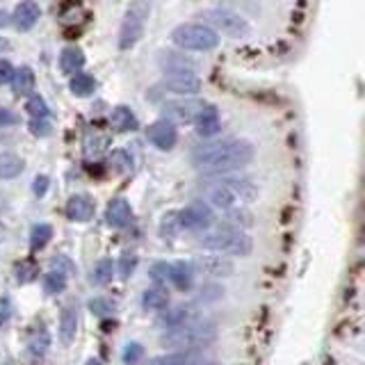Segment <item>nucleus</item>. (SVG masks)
I'll return each instance as SVG.
<instances>
[{
	"mask_svg": "<svg viewBox=\"0 0 365 365\" xmlns=\"http://www.w3.org/2000/svg\"><path fill=\"white\" fill-rule=\"evenodd\" d=\"M254 160V146L245 140H224L197 146L192 151V164L210 176L231 174Z\"/></svg>",
	"mask_w": 365,
	"mask_h": 365,
	"instance_id": "obj_1",
	"label": "nucleus"
},
{
	"mask_svg": "<svg viewBox=\"0 0 365 365\" xmlns=\"http://www.w3.org/2000/svg\"><path fill=\"white\" fill-rule=\"evenodd\" d=\"M206 199L208 206L219 210H235L245 208V206L254 203L258 199V188L252 181H238V178H224V181L206 185Z\"/></svg>",
	"mask_w": 365,
	"mask_h": 365,
	"instance_id": "obj_2",
	"label": "nucleus"
},
{
	"mask_svg": "<svg viewBox=\"0 0 365 365\" xmlns=\"http://www.w3.org/2000/svg\"><path fill=\"white\" fill-rule=\"evenodd\" d=\"M217 340V327L208 320H192L188 324L169 329L162 335L160 345L176 349V352H192V349H203Z\"/></svg>",
	"mask_w": 365,
	"mask_h": 365,
	"instance_id": "obj_3",
	"label": "nucleus"
},
{
	"mask_svg": "<svg viewBox=\"0 0 365 365\" xmlns=\"http://www.w3.org/2000/svg\"><path fill=\"white\" fill-rule=\"evenodd\" d=\"M201 247L214 254H228V256H249L254 252L252 235L235 228H217V231L206 233L201 238Z\"/></svg>",
	"mask_w": 365,
	"mask_h": 365,
	"instance_id": "obj_4",
	"label": "nucleus"
},
{
	"mask_svg": "<svg viewBox=\"0 0 365 365\" xmlns=\"http://www.w3.org/2000/svg\"><path fill=\"white\" fill-rule=\"evenodd\" d=\"M171 41L183 51L208 53L219 46V32L206 23H183L171 32Z\"/></svg>",
	"mask_w": 365,
	"mask_h": 365,
	"instance_id": "obj_5",
	"label": "nucleus"
},
{
	"mask_svg": "<svg viewBox=\"0 0 365 365\" xmlns=\"http://www.w3.org/2000/svg\"><path fill=\"white\" fill-rule=\"evenodd\" d=\"M148 19V5L144 0H135V3L128 7L124 21H121L119 27V48L121 51H128L133 48L144 34V25Z\"/></svg>",
	"mask_w": 365,
	"mask_h": 365,
	"instance_id": "obj_6",
	"label": "nucleus"
},
{
	"mask_svg": "<svg viewBox=\"0 0 365 365\" xmlns=\"http://www.w3.org/2000/svg\"><path fill=\"white\" fill-rule=\"evenodd\" d=\"M203 19L208 21L214 32L221 30L224 34H228V37H245L249 32L247 21L231 10H208V12H203Z\"/></svg>",
	"mask_w": 365,
	"mask_h": 365,
	"instance_id": "obj_7",
	"label": "nucleus"
},
{
	"mask_svg": "<svg viewBox=\"0 0 365 365\" xmlns=\"http://www.w3.org/2000/svg\"><path fill=\"white\" fill-rule=\"evenodd\" d=\"M206 101L201 98H178V101H171L162 107L164 121L169 124H195V121L201 117V112L206 110Z\"/></svg>",
	"mask_w": 365,
	"mask_h": 365,
	"instance_id": "obj_8",
	"label": "nucleus"
},
{
	"mask_svg": "<svg viewBox=\"0 0 365 365\" xmlns=\"http://www.w3.org/2000/svg\"><path fill=\"white\" fill-rule=\"evenodd\" d=\"M181 226L188 231H206L214 224V210L206 201H195L190 203L183 212H178Z\"/></svg>",
	"mask_w": 365,
	"mask_h": 365,
	"instance_id": "obj_9",
	"label": "nucleus"
},
{
	"mask_svg": "<svg viewBox=\"0 0 365 365\" xmlns=\"http://www.w3.org/2000/svg\"><path fill=\"white\" fill-rule=\"evenodd\" d=\"M190 267H192V272H197V274L212 276V278H224L228 274H233V263L221 258L219 254H214V256H197V258H192Z\"/></svg>",
	"mask_w": 365,
	"mask_h": 365,
	"instance_id": "obj_10",
	"label": "nucleus"
},
{
	"mask_svg": "<svg viewBox=\"0 0 365 365\" xmlns=\"http://www.w3.org/2000/svg\"><path fill=\"white\" fill-rule=\"evenodd\" d=\"M160 89L176 96H195L201 91V80L195 74H169L160 82Z\"/></svg>",
	"mask_w": 365,
	"mask_h": 365,
	"instance_id": "obj_11",
	"label": "nucleus"
},
{
	"mask_svg": "<svg viewBox=\"0 0 365 365\" xmlns=\"http://www.w3.org/2000/svg\"><path fill=\"white\" fill-rule=\"evenodd\" d=\"M146 137H148V142H151L153 146L160 148V151H171V148L176 146V142H178V133H176L174 124L160 119V121H155V124L148 126Z\"/></svg>",
	"mask_w": 365,
	"mask_h": 365,
	"instance_id": "obj_12",
	"label": "nucleus"
},
{
	"mask_svg": "<svg viewBox=\"0 0 365 365\" xmlns=\"http://www.w3.org/2000/svg\"><path fill=\"white\" fill-rule=\"evenodd\" d=\"M39 19H41V7L34 3V0H21L16 5V10H14V14L10 16V21L21 32L32 30Z\"/></svg>",
	"mask_w": 365,
	"mask_h": 365,
	"instance_id": "obj_13",
	"label": "nucleus"
},
{
	"mask_svg": "<svg viewBox=\"0 0 365 365\" xmlns=\"http://www.w3.org/2000/svg\"><path fill=\"white\" fill-rule=\"evenodd\" d=\"M67 214L74 221H89L94 217V201L85 195H74L67 201Z\"/></svg>",
	"mask_w": 365,
	"mask_h": 365,
	"instance_id": "obj_14",
	"label": "nucleus"
},
{
	"mask_svg": "<svg viewBox=\"0 0 365 365\" xmlns=\"http://www.w3.org/2000/svg\"><path fill=\"white\" fill-rule=\"evenodd\" d=\"M197 133L201 137H214L221 131V119H219V110L214 105H206V110L201 112V117L197 121Z\"/></svg>",
	"mask_w": 365,
	"mask_h": 365,
	"instance_id": "obj_15",
	"label": "nucleus"
},
{
	"mask_svg": "<svg viewBox=\"0 0 365 365\" xmlns=\"http://www.w3.org/2000/svg\"><path fill=\"white\" fill-rule=\"evenodd\" d=\"M131 203L126 201V199H114V201H110V206H107V212H105V219L107 224L114 226V228H124L128 221H131Z\"/></svg>",
	"mask_w": 365,
	"mask_h": 365,
	"instance_id": "obj_16",
	"label": "nucleus"
},
{
	"mask_svg": "<svg viewBox=\"0 0 365 365\" xmlns=\"http://www.w3.org/2000/svg\"><path fill=\"white\" fill-rule=\"evenodd\" d=\"M192 276H195V272H192L190 263H185V261L169 263V278H167V283L176 285L178 290H188L190 285H192Z\"/></svg>",
	"mask_w": 365,
	"mask_h": 365,
	"instance_id": "obj_17",
	"label": "nucleus"
},
{
	"mask_svg": "<svg viewBox=\"0 0 365 365\" xmlns=\"http://www.w3.org/2000/svg\"><path fill=\"white\" fill-rule=\"evenodd\" d=\"M78 331V311L76 306H64L62 309V318H60V340L64 345H71L76 338Z\"/></svg>",
	"mask_w": 365,
	"mask_h": 365,
	"instance_id": "obj_18",
	"label": "nucleus"
},
{
	"mask_svg": "<svg viewBox=\"0 0 365 365\" xmlns=\"http://www.w3.org/2000/svg\"><path fill=\"white\" fill-rule=\"evenodd\" d=\"M110 124L117 133H128V131H135L140 124H137V117H135V112L131 107L126 105H119L114 107L112 114H110Z\"/></svg>",
	"mask_w": 365,
	"mask_h": 365,
	"instance_id": "obj_19",
	"label": "nucleus"
},
{
	"mask_svg": "<svg viewBox=\"0 0 365 365\" xmlns=\"http://www.w3.org/2000/svg\"><path fill=\"white\" fill-rule=\"evenodd\" d=\"M192 320H195V309H192V306H176V309H169L167 313H162L157 322L167 329H176V327L188 324Z\"/></svg>",
	"mask_w": 365,
	"mask_h": 365,
	"instance_id": "obj_20",
	"label": "nucleus"
},
{
	"mask_svg": "<svg viewBox=\"0 0 365 365\" xmlns=\"http://www.w3.org/2000/svg\"><path fill=\"white\" fill-rule=\"evenodd\" d=\"M82 67H85V55L80 48H76V46L64 48L60 55V69L64 71V74L76 76V74H80Z\"/></svg>",
	"mask_w": 365,
	"mask_h": 365,
	"instance_id": "obj_21",
	"label": "nucleus"
},
{
	"mask_svg": "<svg viewBox=\"0 0 365 365\" xmlns=\"http://www.w3.org/2000/svg\"><path fill=\"white\" fill-rule=\"evenodd\" d=\"M25 169L23 157L16 153H0V181H12V178L21 176V171Z\"/></svg>",
	"mask_w": 365,
	"mask_h": 365,
	"instance_id": "obj_22",
	"label": "nucleus"
},
{
	"mask_svg": "<svg viewBox=\"0 0 365 365\" xmlns=\"http://www.w3.org/2000/svg\"><path fill=\"white\" fill-rule=\"evenodd\" d=\"M160 67L167 74H192L195 62H190L188 57L178 55V53H160Z\"/></svg>",
	"mask_w": 365,
	"mask_h": 365,
	"instance_id": "obj_23",
	"label": "nucleus"
},
{
	"mask_svg": "<svg viewBox=\"0 0 365 365\" xmlns=\"http://www.w3.org/2000/svg\"><path fill=\"white\" fill-rule=\"evenodd\" d=\"M12 85H14V91H16L19 96H30L34 91V74L30 67H19L14 71V78H12Z\"/></svg>",
	"mask_w": 365,
	"mask_h": 365,
	"instance_id": "obj_24",
	"label": "nucleus"
},
{
	"mask_svg": "<svg viewBox=\"0 0 365 365\" xmlns=\"http://www.w3.org/2000/svg\"><path fill=\"white\" fill-rule=\"evenodd\" d=\"M142 304H144L146 311H164L169 306V292L164 288H151L144 292Z\"/></svg>",
	"mask_w": 365,
	"mask_h": 365,
	"instance_id": "obj_25",
	"label": "nucleus"
},
{
	"mask_svg": "<svg viewBox=\"0 0 365 365\" xmlns=\"http://www.w3.org/2000/svg\"><path fill=\"white\" fill-rule=\"evenodd\" d=\"M48 347H51V333H48V329L41 324L37 331L30 333V340H27V349L34 354V356H44L48 352Z\"/></svg>",
	"mask_w": 365,
	"mask_h": 365,
	"instance_id": "obj_26",
	"label": "nucleus"
},
{
	"mask_svg": "<svg viewBox=\"0 0 365 365\" xmlns=\"http://www.w3.org/2000/svg\"><path fill=\"white\" fill-rule=\"evenodd\" d=\"M69 89L74 91L76 96H89V94H94V89H96V80H94V76L82 74V71H80V74L71 76Z\"/></svg>",
	"mask_w": 365,
	"mask_h": 365,
	"instance_id": "obj_27",
	"label": "nucleus"
},
{
	"mask_svg": "<svg viewBox=\"0 0 365 365\" xmlns=\"http://www.w3.org/2000/svg\"><path fill=\"white\" fill-rule=\"evenodd\" d=\"M112 276H114V263L110 258H103V261H98L94 265V272H91V283L105 285V283L112 281Z\"/></svg>",
	"mask_w": 365,
	"mask_h": 365,
	"instance_id": "obj_28",
	"label": "nucleus"
},
{
	"mask_svg": "<svg viewBox=\"0 0 365 365\" xmlns=\"http://www.w3.org/2000/svg\"><path fill=\"white\" fill-rule=\"evenodd\" d=\"M197 359L192 352H174V354H164V356H157L148 365H195Z\"/></svg>",
	"mask_w": 365,
	"mask_h": 365,
	"instance_id": "obj_29",
	"label": "nucleus"
},
{
	"mask_svg": "<svg viewBox=\"0 0 365 365\" xmlns=\"http://www.w3.org/2000/svg\"><path fill=\"white\" fill-rule=\"evenodd\" d=\"M25 110L27 114H30L32 119H48V105L44 101V96H39V94H30L27 96V103H25Z\"/></svg>",
	"mask_w": 365,
	"mask_h": 365,
	"instance_id": "obj_30",
	"label": "nucleus"
},
{
	"mask_svg": "<svg viewBox=\"0 0 365 365\" xmlns=\"http://www.w3.org/2000/svg\"><path fill=\"white\" fill-rule=\"evenodd\" d=\"M51 238H53V226L51 224H37L30 231V245H32V249L46 247L48 242H51Z\"/></svg>",
	"mask_w": 365,
	"mask_h": 365,
	"instance_id": "obj_31",
	"label": "nucleus"
},
{
	"mask_svg": "<svg viewBox=\"0 0 365 365\" xmlns=\"http://www.w3.org/2000/svg\"><path fill=\"white\" fill-rule=\"evenodd\" d=\"M67 288V276L62 274V272H48L44 276V292L46 295H57V292H62Z\"/></svg>",
	"mask_w": 365,
	"mask_h": 365,
	"instance_id": "obj_32",
	"label": "nucleus"
},
{
	"mask_svg": "<svg viewBox=\"0 0 365 365\" xmlns=\"http://www.w3.org/2000/svg\"><path fill=\"white\" fill-rule=\"evenodd\" d=\"M142 356H144V347L140 345V342H128L124 347V363L126 365H137L142 361Z\"/></svg>",
	"mask_w": 365,
	"mask_h": 365,
	"instance_id": "obj_33",
	"label": "nucleus"
},
{
	"mask_svg": "<svg viewBox=\"0 0 365 365\" xmlns=\"http://www.w3.org/2000/svg\"><path fill=\"white\" fill-rule=\"evenodd\" d=\"M148 274L155 283H167L169 278V263L167 261H160V263H153L151 269H148Z\"/></svg>",
	"mask_w": 365,
	"mask_h": 365,
	"instance_id": "obj_34",
	"label": "nucleus"
},
{
	"mask_svg": "<svg viewBox=\"0 0 365 365\" xmlns=\"http://www.w3.org/2000/svg\"><path fill=\"white\" fill-rule=\"evenodd\" d=\"M181 219H178V214L176 212H169V214H164V219H162V235H176L178 231H181Z\"/></svg>",
	"mask_w": 365,
	"mask_h": 365,
	"instance_id": "obj_35",
	"label": "nucleus"
},
{
	"mask_svg": "<svg viewBox=\"0 0 365 365\" xmlns=\"http://www.w3.org/2000/svg\"><path fill=\"white\" fill-rule=\"evenodd\" d=\"M112 309H114L112 302H107V299H101V297L94 299V302L89 304V311L94 313V315H98V318H105V315H110Z\"/></svg>",
	"mask_w": 365,
	"mask_h": 365,
	"instance_id": "obj_36",
	"label": "nucleus"
},
{
	"mask_svg": "<svg viewBox=\"0 0 365 365\" xmlns=\"http://www.w3.org/2000/svg\"><path fill=\"white\" fill-rule=\"evenodd\" d=\"M221 295H224V290H221L219 285H203L201 292H199V299H201V302H217Z\"/></svg>",
	"mask_w": 365,
	"mask_h": 365,
	"instance_id": "obj_37",
	"label": "nucleus"
},
{
	"mask_svg": "<svg viewBox=\"0 0 365 365\" xmlns=\"http://www.w3.org/2000/svg\"><path fill=\"white\" fill-rule=\"evenodd\" d=\"M112 164H114V169H117V171H128V169H133V160H131V157H128L124 151L112 153Z\"/></svg>",
	"mask_w": 365,
	"mask_h": 365,
	"instance_id": "obj_38",
	"label": "nucleus"
},
{
	"mask_svg": "<svg viewBox=\"0 0 365 365\" xmlns=\"http://www.w3.org/2000/svg\"><path fill=\"white\" fill-rule=\"evenodd\" d=\"M135 265H137V258H135V256H124V258L119 261V276L121 278H128V276L133 274Z\"/></svg>",
	"mask_w": 365,
	"mask_h": 365,
	"instance_id": "obj_39",
	"label": "nucleus"
},
{
	"mask_svg": "<svg viewBox=\"0 0 365 365\" xmlns=\"http://www.w3.org/2000/svg\"><path fill=\"white\" fill-rule=\"evenodd\" d=\"M14 69L7 60H0V85H10L12 78H14Z\"/></svg>",
	"mask_w": 365,
	"mask_h": 365,
	"instance_id": "obj_40",
	"label": "nucleus"
},
{
	"mask_svg": "<svg viewBox=\"0 0 365 365\" xmlns=\"http://www.w3.org/2000/svg\"><path fill=\"white\" fill-rule=\"evenodd\" d=\"M19 124V117L14 114L10 107H0V128H7V126H14Z\"/></svg>",
	"mask_w": 365,
	"mask_h": 365,
	"instance_id": "obj_41",
	"label": "nucleus"
},
{
	"mask_svg": "<svg viewBox=\"0 0 365 365\" xmlns=\"http://www.w3.org/2000/svg\"><path fill=\"white\" fill-rule=\"evenodd\" d=\"M30 128H32L34 135H48V133H51V124H48L46 119H32Z\"/></svg>",
	"mask_w": 365,
	"mask_h": 365,
	"instance_id": "obj_42",
	"label": "nucleus"
},
{
	"mask_svg": "<svg viewBox=\"0 0 365 365\" xmlns=\"http://www.w3.org/2000/svg\"><path fill=\"white\" fill-rule=\"evenodd\" d=\"M46 190H48V176H37V178H34V183H32V192H34V195L44 197Z\"/></svg>",
	"mask_w": 365,
	"mask_h": 365,
	"instance_id": "obj_43",
	"label": "nucleus"
},
{
	"mask_svg": "<svg viewBox=\"0 0 365 365\" xmlns=\"http://www.w3.org/2000/svg\"><path fill=\"white\" fill-rule=\"evenodd\" d=\"M10 23H12V21H10V14H7L5 10H0V30H3V27H7Z\"/></svg>",
	"mask_w": 365,
	"mask_h": 365,
	"instance_id": "obj_44",
	"label": "nucleus"
},
{
	"mask_svg": "<svg viewBox=\"0 0 365 365\" xmlns=\"http://www.w3.org/2000/svg\"><path fill=\"white\" fill-rule=\"evenodd\" d=\"M7 51H10V41H7L5 37H0V55L7 53Z\"/></svg>",
	"mask_w": 365,
	"mask_h": 365,
	"instance_id": "obj_45",
	"label": "nucleus"
},
{
	"mask_svg": "<svg viewBox=\"0 0 365 365\" xmlns=\"http://www.w3.org/2000/svg\"><path fill=\"white\" fill-rule=\"evenodd\" d=\"M195 365H221V363H217V361H197Z\"/></svg>",
	"mask_w": 365,
	"mask_h": 365,
	"instance_id": "obj_46",
	"label": "nucleus"
},
{
	"mask_svg": "<svg viewBox=\"0 0 365 365\" xmlns=\"http://www.w3.org/2000/svg\"><path fill=\"white\" fill-rule=\"evenodd\" d=\"M5 203H7V197H5V195H0V210L5 208Z\"/></svg>",
	"mask_w": 365,
	"mask_h": 365,
	"instance_id": "obj_47",
	"label": "nucleus"
},
{
	"mask_svg": "<svg viewBox=\"0 0 365 365\" xmlns=\"http://www.w3.org/2000/svg\"><path fill=\"white\" fill-rule=\"evenodd\" d=\"M85 365H103L101 361H98V359H89L87 363H85Z\"/></svg>",
	"mask_w": 365,
	"mask_h": 365,
	"instance_id": "obj_48",
	"label": "nucleus"
}]
</instances>
